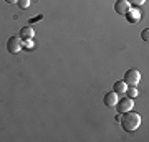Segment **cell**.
Listing matches in <instances>:
<instances>
[{
  "mask_svg": "<svg viewBox=\"0 0 149 142\" xmlns=\"http://www.w3.org/2000/svg\"><path fill=\"white\" fill-rule=\"evenodd\" d=\"M124 94L128 96V98H131V99H134V98H138L139 91L136 89V86H128V89H126V93Z\"/></svg>",
  "mask_w": 149,
  "mask_h": 142,
  "instance_id": "obj_10",
  "label": "cell"
},
{
  "mask_svg": "<svg viewBox=\"0 0 149 142\" xmlns=\"http://www.w3.org/2000/svg\"><path fill=\"white\" fill-rule=\"evenodd\" d=\"M35 37V30H33V26H22L20 30V38L22 40H32Z\"/></svg>",
  "mask_w": 149,
  "mask_h": 142,
  "instance_id": "obj_8",
  "label": "cell"
},
{
  "mask_svg": "<svg viewBox=\"0 0 149 142\" xmlns=\"http://www.w3.org/2000/svg\"><path fill=\"white\" fill-rule=\"evenodd\" d=\"M129 8H131V3L128 0H116V3H114V12L119 15H126V12Z\"/></svg>",
  "mask_w": 149,
  "mask_h": 142,
  "instance_id": "obj_6",
  "label": "cell"
},
{
  "mask_svg": "<svg viewBox=\"0 0 149 142\" xmlns=\"http://www.w3.org/2000/svg\"><path fill=\"white\" fill-rule=\"evenodd\" d=\"M17 5L20 7L22 10H27L30 7V0H17Z\"/></svg>",
  "mask_w": 149,
  "mask_h": 142,
  "instance_id": "obj_11",
  "label": "cell"
},
{
  "mask_svg": "<svg viewBox=\"0 0 149 142\" xmlns=\"http://www.w3.org/2000/svg\"><path fill=\"white\" fill-rule=\"evenodd\" d=\"M118 99H119V98H118V93H114V91L104 94V104H106V107H114Z\"/></svg>",
  "mask_w": 149,
  "mask_h": 142,
  "instance_id": "obj_7",
  "label": "cell"
},
{
  "mask_svg": "<svg viewBox=\"0 0 149 142\" xmlns=\"http://www.w3.org/2000/svg\"><path fill=\"white\" fill-rule=\"evenodd\" d=\"M123 81L128 84V86H138V83L141 81V73H139L138 69H128L124 73Z\"/></svg>",
  "mask_w": 149,
  "mask_h": 142,
  "instance_id": "obj_2",
  "label": "cell"
},
{
  "mask_svg": "<svg viewBox=\"0 0 149 142\" xmlns=\"http://www.w3.org/2000/svg\"><path fill=\"white\" fill-rule=\"evenodd\" d=\"M22 40L18 37H12L8 38V42H7V51L12 53V55H17V53L22 51Z\"/></svg>",
  "mask_w": 149,
  "mask_h": 142,
  "instance_id": "obj_4",
  "label": "cell"
},
{
  "mask_svg": "<svg viewBox=\"0 0 149 142\" xmlns=\"http://www.w3.org/2000/svg\"><path fill=\"white\" fill-rule=\"evenodd\" d=\"M22 46L23 48H33V42L32 40H25V42H22Z\"/></svg>",
  "mask_w": 149,
  "mask_h": 142,
  "instance_id": "obj_13",
  "label": "cell"
},
{
  "mask_svg": "<svg viewBox=\"0 0 149 142\" xmlns=\"http://www.w3.org/2000/svg\"><path fill=\"white\" fill-rule=\"evenodd\" d=\"M126 20L129 23H138L141 20V12H139L138 7H131L128 12H126Z\"/></svg>",
  "mask_w": 149,
  "mask_h": 142,
  "instance_id": "obj_5",
  "label": "cell"
},
{
  "mask_svg": "<svg viewBox=\"0 0 149 142\" xmlns=\"http://www.w3.org/2000/svg\"><path fill=\"white\" fill-rule=\"evenodd\" d=\"M119 121H121V126L126 132H134L141 126V116H139L138 112H133V111L123 112Z\"/></svg>",
  "mask_w": 149,
  "mask_h": 142,
  "instance_id": "obj_1",
  "label": "cell"
},
{
  "mask_svg": "<svg viewBox=\"0 0 149 142\" xmlns=\"http://www.w3.org/2000/svg\"><path fill=\"white\" fill-rule=\"evenodd\" d=\"M141 38H143L144 42H148V38H149V30L146 28V30H143V33H141Z\"/></svg>",
  "mask_w": 149,
  "mask_h": 142,
  "instance_id": "obj_14",
  "label": "cell"
},
{
  "mask_svg": "<svg viewBox=\"0 0 149 142\" xmlns=\"http://www.w3.org/2000/svg\"><path fill=\"white\" fill-rule=\"evenodd\" d=\"M129 3H131V7H139V5H143L146 0H128Z\"/></svg>",
  "mask_w": 149,
  "mask_h": 142,
  "instance_id": "obj_12",
  "label": "cell"
},
{
  "mask_svg": "<svg viewBox=\"0 0 149 142\" xmlns=\"http://www.w3.org/2000/svg\"><path fill=\"white\" fill-rule=\"evenodd\" d=\"M118 109V112L119 114H123V112H128V111H133L134 107V99H131V98H123V99H118L116 106H114Z\"/></svg>",
  "mask_w": 149,
  "mask_h": 142,
  "instance_id": "obj_3",
  "label": "cell"
},
{
  "mask_svg": "<svg viewBox=\"0 0 149 142\" xmlns=\"http://www.w3.org/2000/svg\"><path fill=\"white\" fill-rule=\"evenodd\" d=\"M126 89H128V84L124 83V81H116L114 86H113V91L114 93H119V94H124Z\"/></svg>",
  "mask_w": 149,
  "mask_h": 142,
  "instance_id": "obj_9",
  "label": "cell"
},
{
  "mask_svg": "<svg viewBox=\"0 0 149 142\" xmlns=\"http://www.w3.org/2000/svg\"><path fill=\"white\" fill-rule=\"evenodd\" d=\"M7 3H17V0H5Z\"/></svg>",
  "mask_w": 149,
  "mask_h": 142,
  "instance_id": "obj_15",
  "label": "cell"
}]
</instances>
